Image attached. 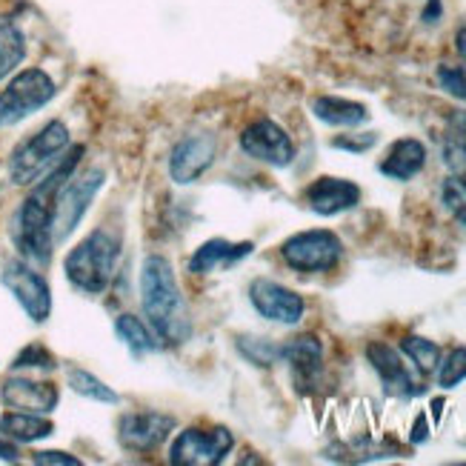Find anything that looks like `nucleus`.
<instances>
[{"label":"nucleus","mask_w":466,"mask_h":466,"mask_svg":"<svg viewBox=\"0 0 466 466\" xmlns=\"http://www.w3.org/2000/svg\"><path fill=\"white\" fill-rule=\"evenodd\" d=\"M455 52L461 55V60L466 64V20L458 26V32H455Z\"/></svg>","instance_id":"35"},{"label":"nucleus","mask_w":466,"mask_h":466,"mask_svg":"<svg viewBox=\"0 0 466 466\" xmlns=\"http://www.w3.org/2000/svg\"><path fill=\"white\" fill-rule=\"evenodd\" d=\"M115 332L129 347V352L137 355V358L152 352V350H157V340H155L157 335L152 332V327H149L147 320H140L135 315H120L115 320Z\"/></svg>","instance_id":"23"},{"label":"nucleus","mask_w":466,"mask_h":466,"mask_svg":"<svg viewBox=\"0 0 466 466\" xmlns=\"http://www.w3.org/2000/svg\"><path fill=\"white\" fill-rule=\"evenodd\" d=\"M463 380H466V347H455L438 363V387L455 390Z\"/></svg>","instance_id":"27"},{"label":"nucleus","mask_w":466,"mask_h":466,"mask_svg":"<svg viewBox=\"0 0 466 466\" xmlns=\"http://www.w3.org/2000/svg\"><path fill=\"white\" fill-rule=\"evenodd\" d=\"M235 450V438L229 430H184L169 450V463L175 466H215L224 463L227 455Z\"/></svg>","instance_id":"8"},{"label":"nucleus","mask_w":466,"mask_h":466,"mask_svg":"<svg viewBox=\"0 0 466 466\" xmlns=\"http://www.w3.org/2000/svg\"><path fill=\"white\" fill-rule=\"evenodd\" d=\"M57 86L44 69H24L17 72L6 89H0V127L20 124L24 117L44 109L55 97Z\"/></svg>","instance_id":"5"},{"label":"nucleus","mask_w":466,"mask_h":466,"mask_svg":"<svg viewBox=\"0 0 466 466\" xmlns=\"http://www.w3.org/2000/svg\"><path fill=\"white\" fill-rule=\"evenodd\" d=\"M367 358L372 363V370L380 375V383H383V390H387V395L412 398V395L423 392V387L412 378V372L407 370V363H403V358L390 347V343L372 340L367 347Z\"/></svg>","instance_id":"15"},{"label":"nucleus","mask_w":466,"mask_h":466,"mask_svg":"<svg viewBox=\"0 0 466 466\" xmlns=\"http://www.w3.org/2000/svg\"><path fill=\"white\" fill-rule=\"evenodd\" d=\"M175 432V418L164 412H127L117 420V441L129 452H155Z\"/></svg>","instance_id":"12"},{"label":"nucleus","mask_w":466,"mask_h":466,"mask_svg":"<svg viewBox=\"0 0 466 466\" xmlns=\"http://www.w3.org/2000/svg\"><path fill=\"white\" fill-rule=\"evenodd\" d=\"M312 112L318 120L329 127H343V129H352L360 127L370 120V109L358 104V100H347V97H335V95H320L312 100Z\"/></svg>","instance_id":"20"},{"label":"nucleus","mask_w":466,"mask_h":466,"mask_svg":"<svg viewBox=\"0 0 466 466\" xmlns=\"http://www.w3.org/2000/svg\"><path fill=\"white\" fill-rule=\"evenodd\" d=\"M438 84L441 89L452 95L455 100H466V72L461 66H441L438 69Z\"/></svg>","instance_id":"31"},{"label":"nucleus","mask_w":466,"mask_h":466,"mask_svg":"<svg viewBox=\"0 0 466 466\" xmlns=\"http://www.w3.org/2000/svg\"><path fill=\"white\" fill-rule=\"evenodd\" d=\"M441 155L447 169L455 177L466 180V112H452L447 117V127H443L441 137Z\"/></svg>","instance_id":"22"},{"label":"nucleus","mask_w":466,"mask_h":466,"mask_svg":"<svg viewBox=\"0 0 466 466\" xmlns=\"http://www.w3.org/2000/svg\"><path fill=\"white\" fill-rule=\"evenodd\" d=\"M280 258L287 260V267L303 275L329 272L335 269L343 258V243L329 229H309L298 232L289 240H283Z\"/></svg>","instance_id":"6"},{"label":"nucleus","mask_w":466,"mask_h":466,"mask_svg":"<svg viewBox=\"0 0 466 466\" xmlns=\"http://www.w3.org/2000/svg\"><path fill=\"white\" fill-rule=\"evenodd\" d=\"M423 167H427V147L418 137H400L390 147V152L383 155L378 164L380 175H387L392 180H412Z\"/></svg>","instance_id":"19"},{"label":"nucleus","mask_w":466,"mask_h":466,"mask_svg":"<svg viewBox=\"0 0 466 466\" xmlns=\"http://www.w3.org/2000/svg\"><path fill=\"white\" fill-rule=\"evenodd\" d=\"M218 155V137L215 135H189L172 149L169 157V175L175 184L187 187L204 175Z\"/></svg>","instance_id":"13"},{"label":"nucleus","mask_w":466,"mask_h":466,"mask_svg":"<svg viewBox=\"0 0 466 466\" xmlns=\"http://www.w3.org/2000/svg\"><path fill=\"white\" fill-rule=\"evenodd\" d=\"M240 149L247 152L249 157L260 160L267 167H289L295 160V144L292 137L287 135V129L278 127L275 120L260 117L255 124H249L247 129L240 132Z\"/></svg>","instance_id":"10"},{"label":"nucleus","mask_w":466,"mask_h":466,"mask_svg":"<svg viewBox=\"0 0 466 466\" xmlns=\"http://www.w3.org/2000/svg\"><path fill=\"white\" fill-rule=\"evenodd\" d=\"M255 252V243L252 240H243V243H232L227 238H212L207 240L204 247H198L195 255L189 258V272L192 275H212V272H227L243 258H249Z\"/></svg>","instance_id":"17"},{"label":"nucleus","mask_w":466,"mask_h":466,"mask_svg":"<svg viewBox=\"0 0 466 466\" xmlns=\"http://www.w3.org/2000/svg\"><path fill=\"white\" fill-rule=\"evenodd\" d=\"M400 352L415 363V370L420 375H432L438 370V363H441V347H438L435 340L420 338V335H407V338H403L400 340Z\"/></svg>","instance_id":"25"},{"label":"nucleus","mask_w":466,"mask_h":466,"mask_svg":"<svg viewBox=\"0 0 466 466\" xmlns=\"http://www.w3.org/2000/svg\"><path fill=\"white\" fill-rule=\"evenodd\" d=\"M32 463H40V466H46V463H64V466H77L80 461L69 452H35Z\"/></svg>","instance_id":"33"},{"label":"nucleus","mask_w":466,"mask_h":466,"mask_svg":"<svg viewBox=\"0 0 466 466\" xmlns=\"http://www.w3.org/2000/svg\"><path fill=\"white\" fill-rule=\"evenodd\" d=\"M441 200L450 209V215L466 229V180L463 177H447L441 187Z\"/></svg>","instance_id":"29"},{"label":"nucleus","mask_w":466,"mask_h":466,"mask_svg":"<svg viewBox=\"0 0 466 466\" xmlns=\"http://www.w3.org/2000/svg\"><path fill=\"white\" fill-rule=\"evenodd\" d=\"M69 149V129L60 124V120H52L40 132H35L32 137H26L12 152L9 160V177L17 187H32L44 177L60 157Z\"/></svg>","instance_id":"4"},{"label":"nucleus","mask_w":466,"mask_h":466,"mask_svg":"<svg viewBox=\"0 0 466 466\" xmlns=\"http://www.w3.org/2000/svg\"><path fill=\"white\" fill-rule=\"evenodd\" d=\"M104 169H86L84 175H72L64 187H60L57 198H55V224H52V235L55 240H66L77 224L84 220V215L89 212L95 195L104 187Z\"/></svg>","instance_id":"7"},{"label":"nucleus","mask_w":466,"mask_h":466,"mask_svg":"<svg viewBox=\"0 0 466 466\" xmlns=\"http://www.w3.org/2000/svg\"><path fill=\"white\" fill-rule=\"evenodd\" d=\"M249 300L260 318L283 323V327H295V323H300L303 312H307V303H303L298 292L269 278H255L249 283Z\"/></svg>","instance_id":"11"},{"label":"nucleus","mask_w":466,"mask_h":466,"mask_svg":"<svg viewBox=\"0 0 466 466\" xmlns=\"http://www.w3.org/2000/svg\"><path fill=\"white\" fill-rule=\"evenodd\" d=\"M238 350L243 352V358L252 360L255 367H272V363L280 360V347H275L272 340H263V338H238Z\"/></svg>","instance_id":"28"},{"label":"nucleus","mask_w":466,"mask_h":466,"mask_svg":"<svg viewBox=\"0 0 466 466\" xmlns=\"http://www.w3.org/2000/svg\"><path fill=\"white\" fill-rule=\"evenodd\" d=\"M378 144V135L375 132H363V135H338L332 137V147L343 149V152H367Z\"/></svg>","instance_id":"32"},{"label":"nucleus","mask_w":466,"mask_h":466,"mask_svg":"<svg viewBox=\"0 0 466 466\" xmlns=\"http://www.w3.org/2000/svg\"><path fill=\"white\" fill-rule=\"evenodd\" d=\"M280 358L292 367L295 383L300 390H309L323 370V347L315 335H300L289 340L287 347H280Z\"/></svg>","instance_id":"18"},{"label":"nucleus","mask_w":466,"mask_h":466,"mask_svg":"<svg viewBox=\"0 0 466 466\" xmlns=\"http://www.w3.org/2000/svg\"><path fill=\"white\" fill-rule=\"evenodd\" d=\"M26 57V37L9 17H0V77L15 72Z\"/></svg>","instance_id":"24"},{"label":"nucleus","mask_w":466,"mask_h":466,"mask_svg":"<svg viewBox=\"0 0 466 466\" xmlns=\"http://www.w3.org/2000/svg\"><path fill=\"white\" fill-rule=\"evenodd\" d=\"M55 432V423L46 415H37V412H20L12 410L0 418V435L17 441V443H35V441H44Z\"/></svg>","instance_id":"21"},{"label":"nucleus","mask_w":466,"mask_h":466,"mask_svg":"<svg viewBox=\"0 0 466 466\" xmlns=\"http://www.w3.org/2000/svg\"><path fill=\"white\" fill-rule=\"evenodd\" d=\"M441 17V0H430L427 12H423V24H438Z\"/></svg>","instance_id":"36"},{"label":"nucleus","mask_w":466,"mask_h":466,"mask_svg":"<svg viewBox=\"0 0 466 466\" xmlns=\"http://www.w3.org/2000/svg\"><path fill=\"white\" fill-rule=\"evenodd\" d=\"M80 155H84V147H75L72 152H66L44 177L37 180L35 189L26 195L24 204H20V209L15 215V224H12V240H15L17 252L26 260L46 263L52 258L55 198H57L60 187L75 175V169L80 164Z\"/></svg>","instance_id":"1"},{"label":"nucleus","mask_w":466,"mask_h":466,"mask_svg":"<svg viewBox=\"0 0 466 466\" xmlns=\"http://www.w3.org/2000/svg\"><path fill=\"white\" fill-rule=\"evenodd\" d=\"M303 198H307V207L315 215L332 218L340 212H350L360 204V187L347 177L323 175V177L312 180V184L307 187V192H303Z\"/></svg>","instance_id":"14"},{"label":"nucleus","mask_w":466,"mask_h":466,"mask_svg":"<svg viewBox=\"0 0 466 466\" xmlns=\"http://www.w3.org/2000/svg\"><path fill=\"white\" fill-rule=\"evenodd\" d=\"M55 367H57L55 358L44 347H37V343L26 347L24 352L15 358V363H12V370H55Z\"/></svg>","instance_id":"30"},{"label":"nucleus","mask_w":466,"mask_h":466,"mask_svg":"<svg viewBox=\"0 0 466 466\" xmlns=\"http://www.w3.org/2000/svg\"><path fill=\"white\" fill-rule=\"evenodd\" d=\"M0 400L6 403L9 410L20 412H37V415H49L57 407V387L46 380H29V378H6L4 387H0Z\"/></svg>","instance_id":"16"},{"label":"nucleus","mask_w":466,"mask_h":466,"mask_svg":"<svg viewBox=\"0 0 466 466\" xmlns=\"http://www.w3.org/2000/svg\"><path fill=\"white\" fill-rule=\"evenodd\" d=\"M66 380H69L72 392L84 395V398H89V400H97V403H117V400H120V395H117L112 387H106L104 380L95 378V375L86 372V370L72 367V370L66 372Z\"/></svg>","instance_id":"26"},{"label":"nucleus","mask_w":466,"mask_h":466,"mask_svg":"<svg viewBox=\"0 0 466 466\" xmlns=\"http://www.w3.org/2000/svg\"><path fill=\"white\" fill-rule=\"evenodd\" d=\"M4 283L6 289L15 295V300L20 303L35 323H46L52 315V289L46 278L37 269H32L26 260H9L4 267Z\"/></svg>","instance_id":"9"},{"label":"nucleus","mask_w":466,"mask_h":466,"mask_svg":"<svg viewBox=\"0 0 466 466\" xmlns=\"http://www.w3.org/2000/svg\"><path fill=\"white\" fill-rule=\"evenodd\" d=\"M430 438V427H427V415L415 418V430H412V443H423Z\"/></svg>","instance_id":"34"},{"label":"nucleus","mask_w":466,"mask_h":466,"mask_svg":"<svg viewBox=\"0 0 466 466\" xmlns=\"http://www.w3.org/2000/svg\"><path fill=\"white\" fill-rule=\"evenodd\" d=\"M117 258H120V235L112 229H95L66 255L64 272L77 292L100 295L109 287Z\"/></svg>","instance_id":"3"},{"label":"nucleus","mask_w":466,"mask_h":466,"mask_svg":"<svg viewBox=\"0 0 466 466\" xmlns=\"http://www.w3.org/2000/svg\"><path fill=\"white\" fill-rule=\"evenodd\" d=\"M140 307H144L147 323L157 335V340L169 343V347H180V343L189 340V309L167 258L149 255L144 260V269H140Z\"/></svg>","instance_id":"2"}]
</instances>
